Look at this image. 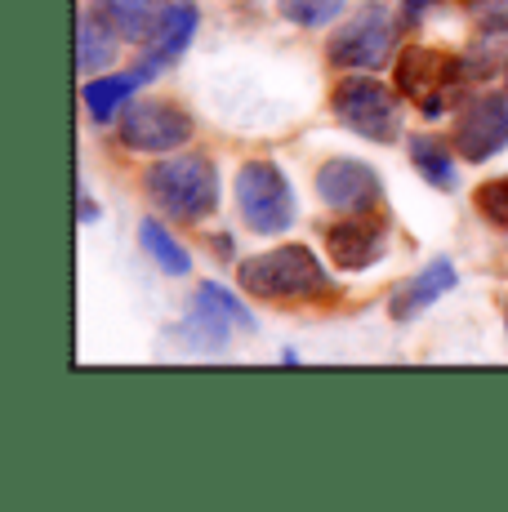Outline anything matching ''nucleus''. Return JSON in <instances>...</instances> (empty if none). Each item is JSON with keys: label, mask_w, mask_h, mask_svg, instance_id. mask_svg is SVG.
Returning a JSON list of instances; mask_svg holds the SVG:
<instances>
[{"label": "nucleus", "mask_w": 508, "mask_h": 512, "mask_svg": "<svg viewBox=\"0 0 508 512\" xmlns=\"http://www.w3.org/2000/svg\"><path fill=\"white\" fill-rule=\"evenodd\" d=\"M148 201L179 223H201L219 210V170L205 156H165L148 170Z\"/></svg>", "instance_id": "1"}, {"label": "nucleus", "mask_w": 508, "mask_h": 512, "mask_svg": "<svg viewBox=\"0 0 508 512\" xmlns=\"http://www.w3.org/2000/svg\"><path fill=\"white\" fill-rule=\"evenodd\" d=\"M241 290L254 294V299H317V294H330V277L321 268V259L308 250V245H281V250L254 254V259L241 263Z\"/></svg>", "instance_id": "2"}, {"label": "nucleus", "mask_w": 508, "mask_h": 512, "mask_svg": "<svg viewBox=\"0 0 508 512\" xmlns=\"http://www.w3.org/2000/svg\"><path fill=\"white\" fill-rule=\"evenodd\" d=\"M237 205L246 214L250 232L259 236H277L295 223V192L272 161H250L237 170Z\"/></svg>", "instance_id": "3"}, {"label": "nucleus", "mask_w": 508, "mask_h": 512, "mask_svg": "<svg viewBox=\"0 0 508 512\" xmlns=\"http://www.w3.org/2000/svg\"><path fill=\"white\" fill-rule=\"evenodd\" d=\"M330 107H335V116L348 130L370 143H393L397 134H402L397 98L384 81H375V76H348L335 90V98H330Z\"/></svg>", "instance_id": "4"}, {"label": "nucleus", "mask_w": 508, "mask_h": 512, "mask_svg": "<svg viewBox=\"0 0 508 512\" xmlns=\"http://www.w3.org/2000/svg\"><path fill=\"white\" fill-rule=\"evenodd\" d=\"M464 76H468L464 58H446L437 49L415 45V49H402V58H397V85H402L406 98H415L424 107V116H442Z\"/></svg>", "instance_id": "5"}, {"label": "nucleus", "mask_w": 508, "mask_h": 512, "mask_svg": "<svg viewBox=\"0 0 508 512\" xmlns=\"http://www.w3.org/2000/svg\"><path fill=\"white\" fill-rule=\"evenodd\" d=\"M330 63L353 67V72H375L393 58L397 49V23L384 9H361L357 18H348L335 36H330Z\"/></svg>", "instance_id": "6"}, {"label": "nucleus", "mask_w": 508, "mask_h": 512, "mask_svg": "<svg viewBox=\"0 0 508 512\" xmlns=\"http://www.w3.org/2000/svg\"><path fill=\"white\" fill-rule=\"evenodd\" d=\"M192 139V116L183 107L165 103V98H148L134 103L121 121V143L130 152H179Z\"/></svg>", "instance_id": "7"}, {"label": "nucleus", "mask_w": 508, "mask_h": 512, "mask_svg": "<svg viewBox=\"0 0 508 512\" xmlns=\"http://www.w3.org/2000/svg\"><path fill=\"white\" fill-rule=\"evenodd\" d=\"M500 147H508V98L504 94H477L459 107L455 116V152L464 161L482 165Z\"/></svg>", "instance_id": "8"}, {"label": "nucleus", "mask_w": 508, "mask_h": 512, "mask_svg": "<svg viewBox=\"0 0 508 512\" xmlns=\"http://www.w3.org/2000/svg\"><path fill=\"white\" fill-rule=\"evenodd\" d=\"M317 196H321V205H330V210H339V214H366V210L379 205L384 183H379V174L370 170L366 161H348V156H339V161L321 165Z\"/></svg>", "instance_id": "9"}, {"label": "nucleus", "mask_w": 508, "mask_h": 512, "mask_svg": "<svg viewBox=\"0 0 508 512\" xmlns=\"http://www.w3.org/2000/svg\"><path fill=\"white\" fill-rule=\"evenodd\" d=\"M388 250V232L384 223H370V219H348V223H335V228H326V254L330 263H339V268L348 272H361L370 268V263H379Z\"/></svg>", "instance_id": "10"}, {"label": "nucleus", "mask_w": 508, "mask_h": 512, "mask_svg": "<svg viewBox=\"0 0 508 512\" xmlns=\"http://www.w3.org/2000/svg\"><path fill=\"white\" fill-rule=\"evenodd\" d=\"M455 268H451V259H433L428 268H419L410 281H402L393 290V299H388V312H393V321H415L419 312H428L442 294H451L455 290Z\"/></svg>", "instance_id": "11"}, {"label": "nucleus", "mask_w": 508, "mask_h": 512, "mask_svg": "<svg viewBox=\"0 0 508 512\" xmlns=\"http://www.w3.org/2000/svg\"><path fill=\"white\" fill-rule=\"evenodd\" d=\"M99 9L116 23V32H121L125 41H134V45L152 41V36L161 32L165 14H170L165 0H99Z\"/></svg>", "instance_id": "12"}, {"label": "nucleus", "mask_w": 508, "mask_h": 512, "mask_svg": "<svg viewBox=\"0 0 508 512\" xmlns=\"http://www.w3.org/2000/svg\"><path fill=\"white\" fill-rule=\"evenodd\" d=\"M116 23L107 14H99V9H85L81 14V27H76V67H81L85 76L99 72V67H107L116 58Z\"/></svg>", "instance_id": "13"}, {"label": "nucleus", "mask_w": 508, "mask_h": 512, "mask_svg": "<svg viewBox=\"0 0 508 512\" xmlns=\"http://www.w3.org/2000/svg\"><path fill=\"white\" fill-rule=\"evenodd\" d=\"M192 32H197V9L192 5H174L170 14H165V23H161V32L152 36V49H148V63L139 67L143 76H152V72H161L165 63H174V58L188 49L192 41Z\"/></svg>", "instance_id": "14"}, {"label": "nucleus", "mask_w": 508, "mask_h": 512, "mask_svg": "<svg viewBox=\"0 0 508 512\" xmlns=\"http://www.w3.org/2000/svg\"><path fill=\"white\" fill-rule=\"evenodd\" d=\"M148 81L143 72H125V76H94L90 85H85V107H90L94 121H112L116 107L125 103V98L134 94V85Z\"/></svg>", "instance_id": "15"}, {"label": "nucleus", "mask_w": 508, "mask_h": 512, "mask_svg": "<svg viewBox=\"0 0 508 512\" xmlns=\"http://www.w3.org/2000/svg\"><path fill=\"white\" fill-rule=\"evenodd\" d=\"M139 241H143V250L152 254V263H156V268H161V272H170V277H188V268H192V254L179 245V236H170V232H165L156 219H143Z\"/></svg>", "instance_id": "16"}, {"label": "nucleus", "mask_w": 508, "mask_h": 512, "mask_svg": "<svg viewBox=\"0 0 508 512\" xmlns=\"http://www.w3.org/2000/svg\"><path fill=\"white\" fill-rule=\"evenodd\" d=\"M410 161H415V170L433 187H446V192L455 187V156L446 152V143L419 134V139H410Z\"/></svg>", "instance_id": "17"}, {"label": "nucleus", "mask_w": 508, "mask_h": 512, "mask_svg": "<svg viewBox=\"0 0 508 512\" xmlns=\"http://www.w3.org/2000/svg\"><path fill=\"white\" fill-rule=\"evenodd\" d=\"M197 308L214 312V317H223V321H232V326H250V330H254L250 308H241V303L232 299V294L223 290V285H214V281H205L201 290H197Z\"/></svg>", "instance_id": "18"}, {"label": "nucleus", "mask_w": 508, "mask_h": 512, "mask_svg": "<svg viewBox=\"0 0 508 512\" xmlns=\"http://www.w3.org/2000/svg\"><path fill=\"white\" fill-rule=\"evenodd\" d=\"M281 14L299 27H326L335 14H344L348 0H277Z\"/></svg>", "instance_id": "19"}, {"label": "nucleus", "mask_w": 508, "mask_h": 512, "mask_svg": "<svg viewBox=\"0 0 508 512\" xmlns=\"http://www.w3.org/2000/svg\"><path fill=\"white\" fill-rule=\"evenodd\" d=\"M477 210H482L495 228H508V179H491L477 187Z\"/></svg>", "instance_id": "20"}, {"label": "nucleus", "mask_w": 508, "mask_h": 512, "mask_svg": "<svg viewBox=\"0 0 508 512\" xmlns=\"http://www.w3.org/2000/svg\"><path fill=\"white\" fill-rule=\"evenodd\" d=\"M473 14H477V23H482V32H491V36L508 32V0H477Z\"/></svg>", "instance_id": "21"}, {"label": "nucleus", "mask_w": 508, "mask_h": 512, "mask_svg": "<svg viewBox=\"0 0 508 512\" xmlns=\"http://www.w3.org/2000/svg\"><path fill=\"white\" fill-rule=\"evenodd\" d=\"M424 5H433V0H406V18L415 23V18H424Z\"/></svg>", "instance_id": "22"}, {"label": "nucleus", "mask_w": 508, "mask_h": 512, "mask_svg": "<svg viewBox=\"0 0 508 512\" xmlns=\"http://www.w3.org/2000/svg\"><path fill=\"white\" fill-rule=\"evenodd\" d=\"M94 214H99V210H94V201H90V196H85V201H81V219H85V223H90V219H94Z\"/></svg>", "instance_id": "23"}]
</instances>
